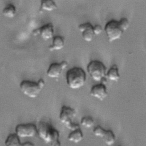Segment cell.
Here are the masks:
<instances>
[{"instance_id":"1","label":"cell","mask_w":146,"mask_h":146,"mask_svg":"<svg viewBox=\"0 0 146 146\" xmlns=\"http://www.w3.org/2000/svg\"><path fill=\"white\" fill-rule=\"evenodd\" d=\"M36 128L37 135L45 143L50 146H62L59 132L50 123L40 121Z\"/></svg>"},{"instance_id":"2","label":"cell","mask_w":146,"mask_h":146,"mask_svg":"<svg viewBox=\"0 0 146 146\" xmlns=\"http://www.w3.org/2000/svg\"><path fill=\"white\" fill-rule=\"evenodd\" d=\"M66 83L72 89H78L85 84L86 74L84 70L79 67H74L69 69L66 74Z\"/></svg>"},{"instance_id":"3","label":"cell","mask_w":146,"mask_h":146,"mask_svg":"<svg viewBox=\"0 0 146 146\" xmlns=\"http://www.w3.org/2000/svg\"><path fill=\"white\" fill-rule=\"evenodd\" d=\"M45 85L44 81L40 78L37 82L30 80H23L19 84L21 92L30 98H36L38 96Z\"/></svg>"},{"instance_id":"4","label":"cell","mask_w":146,"mask_h":146,"mask_svg":"<svg viewBox=\"0 0 146 146\" xmlns=\"http://www.w3.org/2000/svg\"><path fill=\"white\" fill-rule=\"evenodd\" d=\"M76 116V112L75 109L70 106L63 105L61 108L59 118L60 123L72 131L80 128V125L74 122Z\"/></svg>"},{"instance_id":"5","label":"cell","mask_w":146,"mask_h":146,"mask_svg":"<svg viewBox=\"0 0 146 146\" xmlns=\"http://www.w3.org/2000/svg\"><path fill=\"white\" fill-rule=\"evenodd\" d=\"M87 70L94 81L103 82L106 80L107 69L102 62L98 60L90 61L87 65Z\"/></svg>"},{"instance_id":"6","label":"cell","mask_w":146,"mask_h":146,"mask_svg":"<svg viewBox=\"0 0 146 146\" xmlns=\"http://www.w3.org/2000/svg\"><path fill=\"white\" fill-rule=\"evenodd\" d=\"M104 30L107 40L110 42H112L120 39L124 33L120 27L119 21L114 19L108 22Z\"/></svg>"},{"instance_id":"7","label":"cell","mask_w":146,"mask_h":146,"mask_svg":"<svg viewBox=\"0 0 146 146\" xmlns=\"http://www.w3.org/2000/svg\"><path fill=\"white\" fill-rule=\"evenodd\" d=\"M15 132L19 138L33 137L37 135V128L33 124H19L16 126Z\"/></svg>"},{"instance_id":"8","label":"cell","mask_w":146,"mask_h":146,"mask_svg":"<svg viewBox=\"0 0 146 146\" xmlns=\"http://www.w3.org/2000/svg\"><path fill=\"white\" fill-rule=\"evenodd\" d=\"M67 66L68 62L66 61L52 63L46 72L47 76L51 78H58L61 76Z\"/></svg>"},{"instance_id":"9","label":"cell","mask_w":146,"mask_h":146,"mask_svg":"<svg viewBox=\"0 0 146 146\" xmlns=\"http://www.w3.org/2000/svg\"><path fill=\"white\" fill-rule=\"evenodd\" d=\"M54 26L51 23H48L34 30L33 34L34 36L39 35L44 41L48 40L54 37Z\"/></svg>"},{"instance_id":"10","label":"cell","mask_w":146,"mask_h":146,"mask_svg":"<svg viewBox=\"0 0 146 146\" xmlns=\"http://www.w3.org/2000/svg\"><path fill=\"white\" fill-rule=\"evenodd\" d=\"M90 94L100 101H103L108 96L107 89L105 84L102 82L94 85L90 90Z\"/></svg>"},{"instance_id":"11","label":"cell","mask_w":146,"mask_h":146,"mask_svg":"<svg viewBox=\"0 0 146 146\" xmlns=\"http://www.w3.org/2000/svg\"><path fill=\"white\" fill-rule=\"evenodd\" d=\"M78 29L82 33V37L84 41L87 42H91L94 38L93 26L90 23H84L78 26Z\"/></svg>"},{"instance_id":"12","label":"cell","mask_w":146,"mask_h":146,"mask_svg":"<svg viewBox=\"0 0 146 146\" xmlns=\"http://www.w3.org/2000/svg\"><path fill=\"white\" fill-rule=\"evenodd\" d=\"M64 46V39L60 35H56L52 38V44L48 47L50 51L60 50L63 48Z\"/></svg>"},{"instance_id":"13","label":"cell","mask_w":146,"mask_h":146,"mask_svg":"<svg viewBox=\"0 0 146 146\" xmlns=\"http://www.w3.org/2000/svg\"><path fill=\"white\" fill-rule=\"evenodd\" d=\"M83 139V134L80 128L72 131L67 136V140L74 143H79Z\"/></svg>"},{"instance_id":"14","label":"cell","mask_w":146,"mask_h":146,"mask_svg":"<svg viewBox=\"0 0 146 146\" xmlns=\"http://www.w3.org/2000/svg\"><path fill=\"white\" fill-rule=\"evenodd\" d=\"M106 77L111 81L117 82L120 78L119 69L116 65H113L107 72Z\"/></svg>"},{"instance_id":"15","label":"cell","mask_w":146,"mask_h":146,"mask_svg":"<svg viewBox=\"0 0 146 146\" xmlns=\"http://www.w3.org/2000/svg\"><path fill=\"white\" fill-rule=\"evenodd\" d=\"M5 146H22L20 138L15 133H11L5 141Z\"/></svg>"},{"instance_id":"16","label":"cell","mask_w":146,"mask_h":146,"mask_svg":"<svg viewBox=\"0 0 146 146\" xmlns=\"http://www.w3.org/2000/svg\"><path fill=\"white\" fill-rule=\"evenodd\" d=\"M104 140L106 144L108 146L112 145L116 141L115 135L111 130H104L101 137Z\"/></svg>"},{"instance_id":"17","label":"cell","mask_w":146,"mask_h":146,"mask_svg":"<svg viewBox=\"0 0 146 146\" xmlns=\"http://www.w3.org/2000/svg\"><path fill=\"white\" fill-rule=\"evenodd\" d=\"M58 7L56 3L52 0H42L40 1V10L51 11Z\"/></svg>"},{"instance_id":"18","label":"cell","mask_w":146,"mask_h":146,"mask_svg":"<svg viewBox=\"0 0 146 146\" xmlns=\"http://www.w3.org/2000/svg\"><path fill=\"white\" fill-rule=\"evenodd\" d=\"M17 13L15 6L13 4H8L2 10V14L6 18H13Z\"/></svg>"},{"instance_id":"19","label":"cell","mask_w":146,"mask_h":146,"mask_svg":"<svg viewBox=\"0 0 146 146\" xmlns=\"http://www.w3.org/2000/svg\"><path fill=\"white\" fill-rule=\"evenodd\" d=\"M94 120L92 117L85 116L83 117L80 120V124L86 128H91L94 125Z\"/></svg>"},{"instance_id":"20","label":"cell","mask_w":146,"mask_h":146,"mask_svg":"<svg viewBox=\"0 0 146 146\" xmlns=\"http://www.w3.org/2000/svg\"><path fill=\"white\" fill-rule=\"evenodd\" d=\"M119 24L123 32L125 31L129 26V22L126 18H122L120 19L119 21Z\"/></svg>"},{"instance_id":"21","label":"cell","mask_w":146,"mask_h":146,"mask_svg":"<svg viewBox=\"0 0 146 146\" xmlns=\"http://www.w3.org/2000/svg\"><path fill=\"white\" fill-rule=\"evenodd\" d=\"M103 31V27L100 25H96L93 26V32L94 35H100Z\"/></svg>"},{"instance_id":"22","label":"cell","mask_w":146,"mask_h":146,"mask_svg":"<svg viewBox=\"0 0 146 146\" xmlns=\"http://www.w3.org/2000/svg\"><path fill=\"white\" fill-rule=\"evenodd\" d=\"M22 146H35L34 144L31 142L27 141L23 143H22Z\"/></svg>"},{"instance_id":"23","label":"cell","mask_w":146,"mask_h":146,"mask_svg":"<svg viewBox=\"0 0 146 146\" xmlns=\"http://www.w3.org/2000/svg\"><path fill=\"white\" fill-rule=\"evenodd\" d=\"M145 96H146V94H145Z\"/></svg>"}]
</instances>
